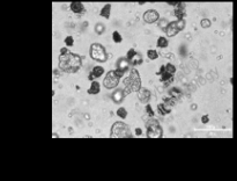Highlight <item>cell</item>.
<instances>
[{
  "mask_svg": "<svg viewBox=\"0 0 237 181\" xmlns=\"http://www.w3.org/2000/svg\"><path fill=\"white\" fill-rule=\"evenodd\" d=\"M82 65V58L73 53H68L59 56V69L66 73H76Z\"/></svg>",
  "mask_w": 237,
  "mask_h": 181,
  "instance_id": "obj_1",
  "label": "cell"
},
{
  "mask_svg": "<svg viewBox=\"0 0 237 181\" xmlns=\"http://www.w3.org/2000/svg\"><path fill=\"white\" fill-rule=\"evenodd\" d=\"M141 88V78L137 69H131L128 77L124 79V94L128 95L133 92H138Z\"/></svg>",
  "mask_w": 237,
  "mask_h": 181,
  "instance_id": "obj_2",
  "label": "cell"
},
{
  "mask_svg": "<svg viewBox=\"0 0 237 181\" xmlns=\"http://www.w3.org/2000/svg\"><path fill=\"white\" fill-rule=\"evenodd\" d=\"M110 137L111 138H127V137H132L131 129H130V127L125 122L118 121V122L114 123V125H112Z\"/></svg>",
  "mask_w": 237,
  "mask_h": 181,
  "instance_id": "obj_3",
  "label": "cell"
},
{
  "mask_svg": "<svg viewBox=\"0 0 237 181\" xmlns=\"http://www.w3.org/2000/svg\"><path fill=\"white\" fill-rule=\"evenodd\" d=\"M89 53H90V57L93 58L95 62L105 63L108 61L106 50H105L104 47H103L102 44H100V43H93V44L90 45Z\"/></svg>",
  "mask_w": 237,
  "mask_h": 181,
  "instance_id": "obj_4",
  "label": "cell"
},
{
  "mask_svg": "<svg viewBox=\"0 0 237 181\" xmlns=\"http://www.w3.org/2000/svg\"><path fill=\"white\" fill-rule=\"evenodd\" d=\"M147 137L148 138H161L163 136V129L160 125L156 119L152 117V120L147 121Z\"/></svg>",
  "mask_w": 237,
  "mask_h": 181,
  "instance_id": "obj_5",
  "label": "cell"
},
{
  "mask_svg": "<svg viewBox=\"0 0 237 181\" xmlns=\"http://www.w3.org/2000/svg\"><path fill=\"white\" fill-rule=\"evenodd\" d=\"M185 26H186V21H185V19L177 20V21H175V22H169L166 27L167 36H169V37H174V36H176V35L179 33V32L184 30Z\"/></svg>",
  "mask_w": 237,
  "mask_h": 181,
  "instance_id": "obj_6",
  "label": "cell"
},
{
  "mask_svg": "<svg viewBox=\"0 0 237 181\" xmlns=\"http://www.w3.org/2000/svg\"><path fill=\"white\" fill-rule=\"evenodd\" d=\"M119 79L120 78L117 76V73H116L114 70V71H109L106 73L104 80H103V85H104L106 90H114V88H116L118 86Z\"/></svg>",
  "mask_w": 237,
  "mask_h": 181,
  "instance_id": "obj_7",
  "label": "cell"
},
{
  "mask_svg": "<svg viewBox=\"0 0 237 181\" xmlns=\"http://www.w3.org/2000/svg\"><path fill=\"white\" fill-rule=\"evenodd\" d=\"M126 59L130 63L131 66H138V65H141L142 64V57L140 53H138L134 49H130L126 55Z\"/></svg>",
  "mask_w": 237,
  "mask_h": 181,
  "instance_id": "obj_8",
  "label": "cell"
},
{
  "mask_svg": "<svg viewBox=\"0 0 237 181\" xmlns=\"http://www.w3.org/2000/svg\"><path fill=\"white\" fill-rule=\"evenodd\" d=\"M128 69H130V63L127 62V59L124 57H120L118 59V62H117V69L114 71L117 73V76L120 78L128 71Z\"/></svg>",
  "mask_w": 237,
  "mask_h": 181,
  "instance_id": "obj_9",
  "label": "cell"
},
{
  "mask_svg": "<svg viewBox=\"0 0 237 181\" xmlns=\"http://www.w3.org/2000/svg\"><path fill=\"white\" fill-rule=\"evenodd\" d=\"M159 19H160V14L156 10H148L143 14V21L146 23H155L156 21H159Z\"/></svg>",
  "mask_w": 237,
  "mask_h": 181,
  "instance_id": "obj_10",
  "label": "cell"
},
{
  "mask_svg": "<svg viewBox=\"0 0 237 181\" xmlns=\"http://www.w3.org/2000/svg\"><path fill=\"white\" fill-rule=\"evenodd\" d=\"M186 4L185 2H177L175 6V11H174V15L176 16L177 20H183L186 16V11H185Z\"/></svg>",
  "mask_w": 237,
  "mask_h": 181,
  "instance_id": "obj_11",
  "label": "cell"
},
{
  "mask_svg": "<svg viewBox=\"0 0 237 181\" xmlns=\"http://www.w3.org/2000/svg\"><path fill=\"white\" fill-rule=\"evenodd\" d=\"M137 93H138V99L141 101L142 103H148V102H149L151 96H152V93H151V90H149L141 87Z\"/></svg>",
  "mask_w": 237,
  "mask_h": 181,
  "instance_id": "obj_12",
  "label": "cell"
},
{
  "mask_svg": "<svg viewBox=\"0 0 237 181\" xmlns=\"http://www.w3.org/2000/svg\"><path fill=\"white\" fill-rule=\"evenodd\" d=\"M70 8L71 11L74 13V14H85L86 13V7L82 2H79V1H74V2H71L70 5Z\"/></svg>",
  "mask_w": 237,
  "mask_h": 181,
  "instance_id": "obj_13",
  "label": "cell"
},
{
  "mask_svg": "<svg viewBox=\"0 0 237 181\" xmlns=\"http://www.w3.org/2000/svg\"><path fill=\"white\" fill-rule=\"evenodd\" d=\"M157 112L160 113L161 115H168V114H170L171 113V106L169 105H167V103H159L157 105Z\"/></svg>",
  "mask_w": 237,
  "mask_h": 181,
  "instance_id": "obj_14",
  "label": "cell"
},
{
  "mask_svg": "<svg viewBox=\"0 0 237 181\" xmlns=\"http://www.w3.org/2000/svg\"><path fill=\"white\" fill-rule=\"evenodd\" d=\"M124 98H125V94H124L123 90H114V94H112V100H114V103H120L124 100Z\"/></svg>",
  "mask_w": 237,
  "mask_h": 181,
  "instance_id": "obj_15",
  "label": "cell"
},
{
  "mask_svg": "<svg viewBox=\"0 0 237 181\" xmlns=\"http://www.w3.org/2000/svg\"><path fill=\"white\" fill-rule=\"evenodd\" d=\"M101 92V85L100 82L97 81H93L91 85H90V88L88 90V94H91V95H96Z\"/></svg>",
  "mask_w": 237,
  "mask_h": 181,
  "instance_id": "obj_16",
  "label": "cell"
},
{
  "mask_svg": "<svg viewBox=\"0 0 237 181\" xmlns=\"http://www.w3.org/2000/svg\"><path fill=\"white\" fill-rule=\"evenodd\" d=\"M111 7L112 5L111 4H106L102 7V10L100 12V15L101 16H103L105 19H110V14H111Z\"/></svg>",
  "mask_w": 237,
  "mask_h": 181,
  "instance_id": "obj_17",
  "label": "cell"
},
{
  "mask_svg": "<svg viewBox=\"0 0 237 181\" xmlns=\"http://www.w3.org/2000/svg\"><path fill=\"white\" fill-rule=\"evenodd\" d=\"M161 78H160V80L162 81V82H166V84H169V82H171V81L174 80V74L172 73H170V72H168V71H164V72H162L161 74Z\"/></svg>",
  "mask_w": 237,
  "mask_h": 181,
  "instance_id": "obj_18",
  "label": "cell"
},
{
  "mask_svg": "<svg viewBox=\"0 0 237 181\" xmlns=\"http://www.w3.org/2000/svg\"><path fill=\"white\" fill-rule=\"evenodd\" d=\"M169 95L171 96V98H174V99H176V100H178V99H180L182 98V90L178 88V87H174V88H171L170 90H169Z\"/></svg>",
  "mask_w": 237,
  "mask_h": 181,
  "instance_id": "obj_19",
  "label": "cell"
},
{
  "mask_svg": "<svg viewBox=\"0 0 237 181\" xmlns=\"http://www.w3.org/2000/svg\"><path fill=\"white\" fill-rule=\"evenodd\" d=\"M104 73V69L102 66H94L91 70V74L94 76V78H100L101 76H103Z\"/></svg>",
  "mask_w": 237,
  "mask_h": 181,
  "instance_id": "obj_20",
  "label": "cell"
},
{
  "mask_svg": "<svg viewBox=\"0 0 237 181\" xmlns=\"http://www.w3.org/2000/svg\"><path fill=\"white\" fill-rule=\"evenodd\" d=\"M156 45H157V48L164 49V48H167V47L169 45V42H168V40H167L164 36H160V37L157 38Z\"/></svg>",
  "mask_w": 237,
  "mask_h": 181,
  "instance_id": "obj_21",
  "label": "cell"
},
{
  "mask_svg": "<svg viewBox=\"0 0 237 181\" xmlns=\"http://www.w3.org/2000/svg\"><path fill=\"white\" fill-rule=\"evenodd\" d=\"M147 57L151 61H156L157 58H159V53H157L155 49H149V50H147Z\"/></svg>",
  "mask_w": 237,
  "mask_h": 181,
  "instance_id": "obj_22",
  "label": "cell"
},
{
  "mask_svg": "<svg viewBox=\"0 0 237 181\" xmlns=\"http://www.w3.org/2000/svg\"><path fill=\"white\" fill-rule=\"evenodd\" d=\"M117 115H118L122 120H125L126 117H127V110L125 109L124 107H120V108L117 109Z\"/></svg>",
  "mask_w": 237,
  "mask_h": 181,
  "instance_id": "obj_23",
  "label": "cell"
},
{
  "mask_svg": "<svg viewBox=\"0 0 237 181\" xmlns=\"http://www.w3.org/2000/svg\"><path fill=\"white\" fill-rule=\"evenodd\" d=\"M112 40H114V42L117 43V44H118V43L123 42V37H122V35H120V34H119L117 30L112 33Z\"/></svg>",
  "mask_w": 237,
  "mask_h": 181,
  "instance_id": "obj_24",
  "label": "cell"
},
{
  "mask_svg": "<svg viewBox=\"0 0 237 181\" xmlns=\"http://www.w3.org/2000/svg\"><path fill=\"white\" fill-rule=\"evenodd\" d=\"M176 99H174V98H171V96H168V98H163V102L164 103H167V105H169V106H175L176 105Z\"/></svg>",
  "mask_w": 237,
  "mask_h": 181,
  "instance_id": "obj_25",
  "label": "cell"
},
{
  "mask_svg": "<svg viewBox=\"0 0 237 181\" xmlns=\"http://www.w3.org/2000/svg\"><path fill=\"white\" fill-rule=\"evenodd\" d=\"M166 71L170 72V73H172V74H175L176 66L174 65V64H171V63H168V64H166Z\"/></svg>",
  "mask_w": 237,
  "mask_h": 181,
  "instance_id": "obj_26",
  "label": "cell"
},
{
  "mask_svg": "<svg viewBox=\"0 0 237 181\" xmlns=\"http://www.w3.org/2000/svg\"><path fill=\"white\" fill-rule=\"evenodd\" d=\"M64 42L66 44V47H73V44H74V38L73 36H66V38L64 40Z\"/></svg>",
  "mask_w": 237,
  "mask_h": 181,
  "instance_id": "obj_27",
  "label": "cell"
},
{
  "mask_svg": "<svg viewBox=\"0 0 237 181\" xmlns=\"http://www.w3.org/2000/svg\"><path fill=\"white\" fill-rule=\"evenodd\" d=\"M95 30H96V34H98V35H102V34L104 33V26L102 23H97L95 26Z\"/></svg>",
  "mask_w": 237,
  "mask_h": 181,
  "instance_id": "obj_28",
  "label": "cell"
},
{
  "mask_svg": "<svg viewBox=\"0 0 237 181\" xmlns=\"http://www.w3.org/2000/svg\"><path fill=\"white\" fill-rule=\"evenodd\" d=\"M146 112H147V114H148V116H149V117H154L155 113H154V110H153L152 106L148 105V103H146Z\"/></svg>",
  "mask_w": 237,
  "mask_h": 181,
  "instance_id": "obj_29",
  "label": "cell"
},
{
  "mask_svg": "<svg viewBox=\"0 0 237 181\" xmlns=\"http://www.w3.org/2000/svg\"><path fill=\"white\" fill-rule=\"evenodd\" d=\"M200 24H201L203 28H208L209 26H211V21H209L208 19H204V20H201Z\"/></svg>",
  "mask_w": 237,
  "mask_h": 181,
  "instance_id": "obj_30",
  "label": "cell"
},
{
  "mask_svg": "<svg viewBox=\"0 0 237 181\" xmlns=\"http://www.w3.org/2000/svg\"><path fill=\"white\" fill-rule=\"evenodd\" d=\"M208 121H209L208 115H204V116L201 117V122H203V123H208Z\"/></svg>",
  "mask_w": 237,
  "mask_h": 181,
  "instance_id": "obj_31",
  "label": "cell"
},
{
  "mask_svg": "<svg viewBox=\"0 0 237 181\" xmlns=\"http://www.w3.org/2000/svg\"><path fill=\"white\" fill-rule=\"evenodd\" d=\"M68 51H70V50H68L66 47H65V48H62L60 49V55H65V53H67Z\"/></svg>",
  "mask_w": 237,
  "mask_h": 181,
  "instance_id": "obj_32",
  "label": "cell"
},
{
  "mask_svg": "<svg viewBox=\"0 0 237 181\" xmlns=\"http://www.w3.org/2000/svg\"><path fill=\"white\" fill-rule=\"evenodd\" d=\"M135 135H137V136H140V135H142V129L141 128H137V129H135Z\"/></svg>",
  "mask_w": 237,
  "mask_h": 181,
  "instance_id": "obj_33",
  "label": "cell"
},
{
  "mask_svg": "<svg viewBox=\"0 0 237 181\" xmlns=\"http://www.w3.org/2000/svg\"><path fill=\"white\" fill-rule=\"evenodd\" d=\"M53 73H54V79H56V80H58V79H59V72L54 71Z\"/></svg>",
  "mask_w": 237,
  "mask_h": 181,
  "instance_id": "obj_34",
  "label": "cell"
},
{
  "mask_svg": "<svg viewBox=\"0 0 237 181\" xmlns=\"http://www.w3.org/2000/svg\"><path fill=\"white\" fill-rule=\"evenodd\" d=\"M94 79H95L94 76H93V74H91V72H90L89 76H88V80H94Z\"/></svg>",
  "mask_w": 237,
  "mask_h": 181,
  "instance_id": "obj_35",
  "label": "cell"
}]
</instances>
